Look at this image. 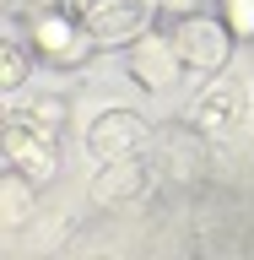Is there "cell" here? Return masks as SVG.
Returning <instances> with one entry per match:
<instances>
[{"label":"cell","mask_w":254,"mask_h":260,"mask_svg":"<svg viewBox=\"0 0 254 260\" xmlns=\"http://www.w3.org/2000/svg\"><path fill=\"white\" fill-rule=\"evenodd\" d=\"M27 49L38 54V65L54 71H76L97 54V38L87 32V22L76 16V6H54V11L27 16Z\"/></svg>","instance_id":"obj_1"},{"label":"cell","mask_w":254,"mask_h":260,"mask_svg":"<svg viewBox=\"0 0 254 260\" xmlns=\"http://www.w3.org/2000/svg\"><path fill=\"white\" fill-rule=\"evenodd\" d=\"M0 146H6V168H11V174H27L32 184H44V179L60 168V130L44 125L38 114H11Z\"/></svg>","instance_id":"obj_2"},{"label":"cell","mask_w":254,"mask_h":260,"mask_svg":"<svg viewBox=\"0 0 254 260\" xmlns=\"http://www.w3.org/2000/svg\"><path fill=\"white\" fill-rule=\"evenodd\" d=\"M168 38H173L184 71H200V76H216V71L233 60V27H227L222 16H206V11L173 16Z\"/></svg>","instance_id":"obj_3"},{"label":"cell","mask_w":254,"mask_h":260,"mask_svg":"<svg viewBox=\"0 0 254 260\" xmlns=\"http://www.w3.org/2000/svg\"><path fill=\"white\" fill-rule=\"evenodd\" d=\"M70 6L97 38V49H114V44L130 49L152 27V11H157V0H70Z\"/></svg>","instance_id":"obj_4"},{"label":"cell","mask_w":254,"mask_h":260,"mask_svg":"<svg viewBox=\"0 0 254 260\" xmlns=\"http://www.w3.org/2000/svg\"><path fill=\"white\" fill-rule=\"evenodd\" d=\"M125 65H130V76L141 81L146 92H157V87H173L178 71H184V60H178L173 38H168V32H152V27H146L141 38L125 49Z\"/></svg>","instance_id":"obj_5"},{"label":"cell","mask_w":254,"mask_h":260,"mask_svg":"<svg viewBox=\"0 0 254 260\" xmlns=\"http://www.w3.org/2000/svg\"><path fill=\"white\" fill-rule=\"evenodd\" d=\"M146 119L135 109H103L92 119V130H87V146H92V157L97 162H108V157H130V152H141L146 146Z\"/></svg>","instance_id":"obj_6"},{"label":"cell","mask_w":254,"mask_h":260,"mask_svg":"<svg viewBox=\"0 0 254 260\" xmlns=\"http://www.w3.org/2000/svg\"><path fill=\"white\" fill-rule=\"evenodd\" d=\"M243 114H249V87H243V81H216V87H206L200 103H195V130L222 136V130L243 125Z\"/></svg>","instance_id":"obj_7"},{"label":"cell","mask_w":254,"mask_h":260,"mask_svg":"<svg viewBox=\"0 0 254 260\" xmlns=\"http://www.w3.org/2000/svg\"><path fill=\"white\" fill-rule=\"evenodd\" d=\"M146 190V168L135 162V152L130 157H108L103 162V174L92 179V201L97 206H108V201H130V195Z\"/></svg>","instance_id":"obj_8"},{"label":"cell","mask_w":254,"mask_h":260,"mask_svg":"<svg viewBox=\"0 0 254 260\" xmlns=\"http://www.w3.org/2000/svg\"><path fill=\"white\" fill-rule=\"evenodd\" d=\"M32 60H38V54H32L27 44L6 38V44H0V87H6V92H16V87L27 81V65H32Z\"/></svg>","instance_id":"obj_9"},{"label":"cell","mask_w":254,"mask_h":260,"mask_svg":"<svg viewBox=\"0 0 254 260\" xmlns=\"http://www.w3.org/2000/svg\"><path fill=\"white\" fill-rule=\"evenodd\" d=\"M0 195H6V222H22V217L32 211V179L27 174H11V168H6Z\"/></svg>","instance_id":"obj_10"},{"label":"cell","mask_w":254,"mask_h":260,"mask_svg":"<svg viewBox=\"0 0 254 260\" xmlns=\"http://www.w3.org/2000/svg\"><path fill=\"white\" fill-rule=\"evenodd\" d=\"M216 16L233 27V38H254V0H216Z\"/></svg>","instance_id":"obj_11"},{"label":"cell","mask_w":254,"mask_h":260,"mask_svg":"<svg viewBox=\"0 0 254 260\" xmlns=\"http://www.w3.org/2000/svg\"><path fill=\"white\" fill-rule=\"evenodd\" d=\"M54 6H70V0H6V11L22 16V22H27V16H38V11H54Z\"/></svg>","instance_id":"obj_12"},{"label":"cell","mask_w":254,"mask_h":260,"mask_svg":"<svg viewBox=\"0 0 254 260\" xmlns=\"http://www.w3.org/2000/svg\"><path fill=\"white\" fill-rule=\"evenodd\" d=\"M27 114H38V119H44V125H54V130H60V119H65V109L54 103V98H44V103H27Z\"/></svg>","instance_id":"obj_13"},{"label":"cell","mask_w":254,"mask_h":260,"mask_svg":"<svg viewBox=\"0 0 254 260\" xmlns=\"http://www.w3.org/2000/svg\"><path fill=\"white\" fill-rule=\"evenodd\" d=\"M157 11H168V16H190V11H200V0H157Z\"/></svg>","instance_id":"obj_14"}]
</instances>
